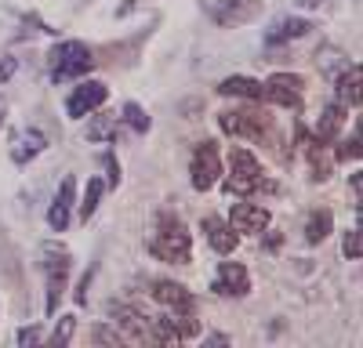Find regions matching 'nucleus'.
Returning <instances> with one entry per match:
<instances>
[{
    "label": "nucleus",
    "instance_id": "nucleus-24",
    "mask_svg": "<svg viewBox=\"0 0 363 348\" xmlns=\"http://www.w3.org/2000/svg\"><path fill=\"white\" fill-rule=\"evenodd\" d=\"M120 120H128L138 134H145L149 127H153V120H149V116L142 112V105H135V102H128V105H124V116H120Z\"/></svg>",
    "mask_w": 363,
    "mask_h": 348
},
{
    "label": "nucleus",
    "instance_id": "nucleus-25",
    "mask_svg": "<svg viewBox=\"0 0 363 348\" xmlns=\"http://www.w3.org/2000/svg\"><path fill=\"white\" fill-rule=\"evenodd\" d=\"M342 250H345V257H349V261H359V254H363V240H359V228L345 232V243H342Z\"/></svg>",
    "mask_w": 363,
    "mask_h": 348
},
{
    "label": "nucleus",
    "instance_id": "nucleus-18",
    "mask_svg": "<svg viewBox=\"0 0 363 348\" xmlns=\"http://www.w3.org/2000/svg\"><path fill=\"white\" fill-rule=\"evenodd\" d=\"M218 91L229 98H247V102H262V83L251 76H229L218 83Z\"/></svg>",
    "mask_w": 363,
    "mask_h": 348
},
{
    "label": "nucleus",
    "instance_id": "nucleus-32",
    "mask_svg": "<svg viewBox=\"0 0 363 348\" xmlns=\"http://www.w3.org/2000/svg\"><path fill=\"white\" fill-rule=\"evenodd\" d=\"M298 4H301V8H320L323 0H298Z\"/></svg>",
    "mask_w": 363,
    "mask_h": 348
},
{
    "label": "nucleus",
    "instance_id": "nucleus-14",
    "mask_svg": "<svg viewBox=\"0 0 363 348\" xmlns=\"http://www.w3.org/2000/svg\"><path fill=\"white\" fill-rule=\"evenodd\" d=\"M229 225L236 232H265L269 228V211L262 207V203H233V211H229Z\"/></svg>",
    "mask_w": 363,
    "mask_h": 348
},
{
    "label": "nucleus",
    "instance_id": "nucleus-13",
    "mask_svg": "<svg viewBox=\"0 0 363 348\" xmlns=\"http://www.w3.org/2000/svg\"><path fill=\"white\" fill-rule=\"evenodd\" d=\"M153 301L164 305L167 312H196V298L182 283H171V279H157L153 283Z\"/></svg>",
    "mask_w": 363,
    "mask_h": 348
},
{
    "label": "nucleus",
    "instance_id": "nucleus-30",
    "mask_svg": "<svg viewBox=\"0 0 363 348\" xmlns=\"http://www.w3.org/2000/svg\"><path fill=\"white\" fill-rule=\"evenodd\" d=\"M40 341V330H18V344H37Z\"/></svg>",
    "mask_w": 363,
    "mask_h": 348
},
{
    "label": "nucleus",
    "instance_id": "nucleus-31",
    "mask_svg": "<svg viewBox=\"0 0 363 348\" xmlns=\"http://www.w3.org/2000/svg\"><path fill=\"white\" fill-rule=\"evenodd\" d=\"M15 73V62H11V58H4V62H0V80H8Z\"/></svg>",
    "mask_w": 363,
    "mask_h": 348
},
{
    "label": "nucleus",
    "instance_id": "nucleus-28",
    "mask_svg": "<svg viewBox=\"0 0 363 348\" xmlns=\"http://www.w3.org/2000/svg\"><path fill=\"white\" fill-rule=\"evenodd\" d=\"M338 160H359V131H352L345 141H342V149H338Z\"/></svg>",
    "mask_w": 363,
    "mask_h": 348
},
{
    "label": "nucleus",
    "instance_id": "nucleus-2",
    "mask_svg": "<svg viewBox=\"0 0 363 348\" xmlns=\"http://www.w3.org/2000/svg\"><path fill=\"white\" fill-rule=\"evenodd\" d=\"M91 66H95V58H91L87 44H80V40H62V44H55L51 54H48V69H51V80H55V83L77 80V76H84Z\"/></svg>",
    "mask_w": 363,
    "mask_h": 348
},
{
    "label": "nucleus",
    "instance_id": "nucleus-22",
    "mask_svg": "<svg viewBox=\"0 0 363 348\" xmlns=\"http://www.w3.org/2000/svg\"><path fill=\"white\" fill-rule=\"evenodd\" d=\"M120 134V116H95L87 124V138L91 141H113Z\"/></svg>",
    "mask_w": 363,
    "mask_h": 348
},
{
    "label": "nucleus",
    "instance_id": "nucleus-7",
    "mask_svg": "<svg viewBox=\"0 0 363 348\" xmlns=\"http://www.w3.org/2000/svg\"><path fill=\"white\" fill-rule=\"evenodd\" d=\"M218 127L233 138H251L258 141L262 134H269V116L255 112V109H240V112H222L218 116Z\"/></svg>",
    "mask_w": 363,
    "mask_h": 348
},
{
    "label": "nucleus",
    "instance_id": "nucleus-16",
    "mask_svg": "<svg viewBox=\"0 0 363 348\" xmlns=\"http://www.w3.org/2000/svg\"><path fill=\"white\" fill-rule=\"evenodd\" d=\"M44 145H48L44 131H37V127L18 131V134L11 138V160H15V163H29V160H37V156L44 153Z\"/></svg>",
    "mask_w": 363,
    "mask_h": 348
},
{
    "label": "nucleus",
    "instance_id": "nucleus-15",
    "mask_svg": "<svg viewBox=\"0 0 363 348\" xmlns=\"http://www.w3.org/2000/svg\"><path fill=\"white\" fill-rule=\"evenodd\" d=\"M203 236H207V243L215 247L218 254H233L236 250V243H240V236H236V228L225 221V218H203Z\"/></svg>",
    "mask_w": 363,
    "mask_h": 348
},
{
    "label": "nucleus",
    "instance_id": "nucleus-29",
    "mask_svg": "<svg viewBox=\"0 0 363 348\" xmlns=\"http://www.w3.org/2000/svg\"><path fill=\"white\" fill-rule=\"evenodd\" d=\"M95 341H99V344H120V341H124V334L109 330V327H99V330H95Z\"/></svg>",
    "mask_w": 363,
    "mask_h": 348
},
{
    "label": "nucleus",
    "instance_id": "nucleus-10",
    "mask_svg": "<svg viewBox=\"0 0 363 348\" xmlns=\"http://www.w3.org/2000/svg\"><path fill=\"white\" fill-rule=\"evenodd\" d=\"M109 315L116 330L124 334V341H153V334H149V315H142L138 308L131 305H109Z\"/></svg>",
    "mask_w": 363,
    "mask_h": 348
},
{
    "label": "nucleus",
    "instance_id": "nucleus-1",
    "mask_svg": "<svg viewBox=\"0 0 363 348\" xmlns=\"http://www.w3.org/2000/svg\"><path fill=\"white\" fill-rule=\"evenodd\" d=\"M149 254H153L157 261H167V265H189L193 240H189L186 225H182L178 218H171V214H164L157 232H153V240H149Z\"/></svg>",
    "mask_w": 363,
    "mask_h": 348
},
{
    "label": "nucleus",
    "instance_id": "nucleus-19",
    "mask_svg": "<svg viewBox=\"0 0 363 348\" xmlns=\"http://www.w3.org/2000/svg\"><path fill=\"white\" fill-rule=\"evenodd\" d=\"M342 124H345V105H342V102L327 105L323 116H320V124H316V138H320V141H330V138L342 131Z\"/></svg>",
    "mask_w": 363,
    "mask_h": 348
},
{
    "label": "nucleus",
    "instance_id": "nucleus-17",
    "mask_svg": "<svg viewBox=\"0 0 363 348\" xmlns=\"http://www.w3.org/2000/svg\"><path fill=\"white\" fill-rule=\"evenodd\" d=\"M309 22L306 18H277L272 22V29L265 33V44H284V40H298V37H306L309 33Z\"/></svg>",
    "mask_w": 363,
    "mask_h": 348
},
{
    "label": "nucleus",
    "instance_id": "nucleus-11",
    "mask_svg": "<svg viewBox=\"0 0 363 348\" xmlns=\"http://www.w3.org/2000/svg\"><path fill=\"white\" fill-rule=\"evenodd\" d=\"M211 290H215L218 298H244L251 290V276L240 261H225V265L218 269V276H215V283H211Z\"/></svg>",
    "mask_w": 363,
    "mask_h": 348
},
{
    "label": "nucleus",
    "instance_id": "nucleus-23",
    "mask_svg": "<svg viewBox=\"0 0 363 348\" xmlns=\"http://www.w3.org/2000/svg\"><path fill=\"white\" fill-rule=\"evenodd\" d=\"M102 192H106V182H102V178H91V182H87V192H84V203H80V218H84V221L95 218Z\"/></svg>",
    "mask_w": 363,
    "mask_h": 348
},
{
    "label": "nucleus",
    "instance_id": "nucleus-5",
    "mask_svg": "<svg viewBox=\"0 0 363 348\" xmlns=\"http://www.w3.org/2000/svg\"><path fill=\"white\" fill-rule=\"evenodd\" d=\"M189 178H193V189L196 192H207L222 182V156L215 149V141H203L200 149L193 153V163H189Z\"/></svg>",
    "mask_w": 363,
    "mask_h": 348
},
{
    "label": "nucleus",
    "instance_id": "nucleus-12",
    "mask_svg": "<svg viewBox=\"0 0 363 348\" xmlns=\"http://www.w3.org/2000/svg\"><path fill=\"white\" fill-rule=\"evenodd\" d=\"M73 203H77V178H73V174H66L62 185H58V192H55V199H51V211H48V225L55 232H66L69 228Z\"/></svg>",
    "mask_w": 363,
    "mask_h": 348
},
{
    "label": "nucleus",
    "instance_id": "nucleus-9",
    "mask_svg": "<svg viewBox=\"0 0 363 348\" xmlns=\"http://www.w3.org/2000/svg\"><path fill=\"white\" fill-rule=\"evenodd\" d=\"M106 98H109L106 83H99V80H87V83H80L77 91L66 98V112L73 116V120H84L87 112H95L99 105H106Z\"/></svg>",
    "mask_w": 363,
    "mask_h": 348
},
{
    "label": "nucleus",
    "instance_id": "nucleus-27",
    "mask_svg": "<svg viewBox=\"0 0 363 348\" xmlns=\"http://www.w3.org/2000/svg\"><path fill=\"white\" fill-rule=\"evenodd\" d=\"M73 327H77V319H73V315H62V323H58V330L51 334V344H69Z\"/></svg>",
    "mask_w": 363,
    "mask_h": 348
},
{
    "label": "nucleus",
    "instance_id": "nucleus-26",
    "mask_svg": "<svg viewBox=\"0 0 363 348\" xmlns=\"http://www.w3.org/2000/svg\"><path fill=\"white\" fill-rule=\"evenodd\" d=\"M313 170H316L313 178H320V182L330 178V156L323 153V145H320V149H313Z\"/></svg>",
    "mask_w": 363,
    "mask_h": 348
},
{
    "label": "nucleus",
    "instance_id": "nucleus-20",
    "mask_svg": "<svg viewBox=\"0 0 363 348\" xmlns=\"http://www.w3.org/2000/svg\"><path fill=\"white\" fill-rule=\"evenodd\" d=\"M330 228H335V214L327 207L323 211H313L309 221H306V243H323L330 236Z\"/></svg>",
    "mask_w": 363,
    "mask_h": 348
},
{
    "label": "nucleus",
    "instance_id": "nucleus-3",
    "mask_svg": "<svg viewBox=\"0 0 363 348\" xmlns=\"http://www.w3.org/2000/svg\"><path fill=\"white\" fill-rule=\"evenodd\" d=\"M40 269H44V276H48V315H55L58 298H62V290H66V283H69V269H73L69 250L58 247V243H44V250H40Z\"/></svg>",
    "mask_w": 363,
    "mask_h": 348
},
{
    "label": "nucleus",
    "instance_id": "nucleus-21",
    "mask_svg": "<svg viewBox=\"0 0 363 348\" xmlns=\"http://www.w3.org/2000/svg\"><path fill=\"white\" fill-rule=\"evenodd\" d=\"M338 102L342 105H359V66H349L342 76H338Z\"/></svg>",
    "mask_w": 363,
    "mask_h": 348
},
{
    "label": "nucleus",
    "instance_id": "nucleus-4",
    "mask_svg": "<svg viewBox=\"0 0 363 348\" xmlns=\"http://www.w3.org/2000/svg\"><path fill=\"white\" fill-rule=\"evenodd\" d=\"M229 170H233V174H229L225 189L236 192V196H251V192H258V189H272V182L262 178V163H258V156L247 153V149H233V156H229Z\"/></svg>",
    "mask_w": 363,
    "mask_h": 348
},
{
    "label": "nucleus",
    "instance_id": "nucleus-8",
    "mask_svg": "<svg viewBox=\"0 0 363 348\" xmlns=\"http://www.w3.org/2000/svg\"><path fill=\"white\" fill-rule=\"evenodd\" d=\"M262 8V0H207V15L218 25H240L251 22Z\"/></svg>",
    "mask_w": 363,
    "mask_h": 348
},
{
    "label": "nucleus",
    "instance_id": "nucleus-6",
    "mask_svg": "<svg viewBox=\"0 0 363 348\" xmlns=\"http://www.w3.org/2000/svg\"><path fill=\"white\" fill-rule=\"evenodd\" d=\"M301 87H306V80L294 76V73H272L262 83V102L284 105V109H298L301 105Z\"/></svg>",
    "mask_w": 363,
    "mask_h": 348
}]
</instances>
